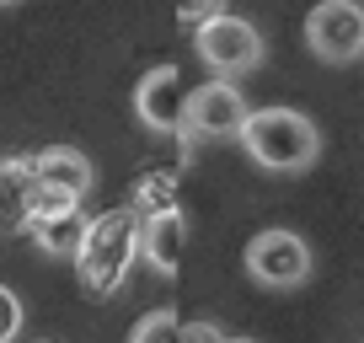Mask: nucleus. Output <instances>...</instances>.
<instances>
[{
  "label": "nucleus",
  "instance_id": "nucleus-16",
  "mask_svg": "<svg viewBox=\"0 0 364 343\" xmlns=\"http://www.w3.org/2000/svg\"><path fill=\"white\" fill-rule=\"evenodd\" d=\"M182 343H225L215 322H182Z\"/></svg>",
  "mask_w": 364,
  "mask_h": 343
},
{
  "label": "nucleus",
  "instance_id": "nucleus-1",
  "mask_svg": "<svg viewBox=\"0 0 364 343\" xmlns=\"http://www.w3.org/2000/svg\"><path fill=\"white\" fill-rule=\"evenodd\" d=\"M134 252H139V215L134 209H107V215L86 220V236H80V252H75L80 290L97 300L118 295L129 268H134Z\"/></svg>",
  "mask_w": 364,
  "mask_h": 343
},
{
  "label": "nucleus",
  "instance_id": "nucleus-7",
  "mask_svg": "<svg viewBox=\"0 0 364 343\" xmlns=\"http://www.w3.org/2000/svg\"><path fill=\"white\" fill-rule=\"evenodd\" d=\"M134 118L150 134H182V118H188V80L177 65H156L139 75L134 86Z\"/></svg>",
  "mask_w": 364,
  "mask_h": 343
},
{
  "label": "nucleus",
  "instance_id": "nucleus-2",
  "mask_svg": "<svg viewBox=\"0 0 364 343\" xmlns=\"http://www.w3.org/2000/svg\"><path fill=\"white\" fill-rule=\"evenodd\" d=\"M241 145L262 172H306L321 156V129L300 107H257L241 129Z\"/></svg>",
  "mask_w": 364,
  "mask_h": 343
},
{
  "label": "nucleus",
  "instance_id": "nucleus-3",
  "mask_svg": "<svg viewBox=\"0 0 364 343\" xmlns=\"http://www.w3.org/2000/svg\"><path fill=\"white\" fill-rule=\"evenodd\" d=\"M193 48H198V59L215 70V80L252 75V70L262 65V33L247 16H230V11L215 16V22H204V27H193Z\"/></svg>",
  "mask_w": 364,
  "mask_h": 343
},
{
  "label": "nucleus",
  "instance_id": "nucleus-8",
  "mask_svg": "<svg viewBox=\"0 0 364 343\" xmlns=\"http://www.w3.org/2000/svg\"><path fill=\"white\" fill-rule=\"evenodd\" d=\"M33 172H38V183H43V188L75 199V204L97 188V167H91L86 150H75V145H48V150H38V156H33Z\"/></svg>",
  "mask_w": 364,
  "mask_h": 343
},
{
  "label": "nucleus",
  "instance_id": "nucleus-9",
  "mask_svg": "<svg viewBox=\"0 0 364 343\" xmlns=\"http://www.w3.org/2000/svg\"><path fill=\"white\" fill-rule=\"evenodd\" d=\"M182 247H188V220H182V209L156 215V220H139V258H145L156 274H166V279L177 274Z\"/></svg>",
  "mask_w": 364,
  "mask_h": 343
},
{
  "label": "nucleus",
  "instance_id": "nucleus-6",
  "mask_svg": "<svg viewBox=\"0 0 364 343\" xmlns=\"http://www.w3.org/2000/svg\"><path fill=\"white\" fill-rule=\"evenodd\" d=\"M252 107L241 97V86L230 80H209L188 92V118H182V134L188 139H241Z\"/></svg>",
  "mask_w": 364,
  "mask_h": 343
},
{
  "label": "nucleus",
  "instance_id": "nucleus-12",
  "mask_svg": "<svg viewBox=\"0 0 364 343\" xmlns=\"http://www.w3.org/2000/svg\"><path fill=\"white\" fill-rule=\"evenodd\" d=\"M171 209H182V188L171 172H145L134 183V215L156 220V215H171Z\"/></svg>",
  "mask_w": 364,
  "mask_h": 343
},
{
  "label": "nucleus",
  "instance_id": "nucleus-5",
  "mask_svg": "<svg viewBox=\"0 0 364 343\" xmlns=\"http://www.w3.org/2000/svg\"><path fill=\"white\" fill-rule=\"evenodd\" d=\"M306 43L321 65H353L364 59V6L359 0H321L306 16Z\"/></svg>",
  "mask_w": 364,
  "mask_h": 343
},
{
  "label": "nucleus",
  "instance_id": "nucleus-17",
  "mask_svg": "<svg viewBox=\"0 0 364 343\" xmlns=\"http://www.w3.org/2000/svg\"><path fill=\"white\" fill-rule=\"evenodd\" d=\"M225 343H257V338H225Z\"/></svg>",
  "mask_w": 364,
  "mask_h": 343
},
{
  "label": "nucleus",
  "instance_id": "nucleus-13",
  "mask_svg": "<svg viewBox=\"0 0 364 343\" xmlns=\"http://www.w3.org/2000/svg\"><path fill=\"white\" fill-rule=\"evenodd\" d=\"M129 343H182V322L171 311H145L129 327Z\"/></svg>",
  "mask_w": 364,
  "mask_h": 343
},
{
  "label": "nucleus",
  "instance_id": "nucleus-11",
  "mask_svg": "<svg viewBox=\"0 0 364 343\" xmlns=\"http://www.w3.org/2000/svg\"><path fill=\"white\" fill-rule=\"evenodd\" d=\"M22 231L43 252H54V258H70V263H75L80 236H86V215H80V209H65V215H38V220H27Z\"/></svg>",
  "mask_w": 364,
  "mask_h": 343
},
{
  "label": "nucleus",
  "instance_id": "nucleus-18",
  "mask_svg": "<svg viewBox=\"0 0 364 343\" xmlns=\"http://www.w3.org/2000/svg\"><path fill=\"white\" fill-rule=\"evenodd\" d=\"M0 6H16V0H0Z\"/></svg>",
  "mask_w": 364,
  "mask_h": 343
},
{
  "label": "nucleus",
  "instance_id": "nucleus-14",
  "mask_svg": "<svg viewBox=\"0 0 364 343\" xmlns=\"http://www.w3.org/2000/svg\"><path fill=\"white\" fill-rule=\"evenodd\" d=\"M215 16H225V0H177V22L188 27H204Z\"/></svg>",
  "mask_w": 364,
  "mask_h": 343
},
{
  "label": "nucleus",
  "instance_id": "nucleus-15",
  "mask_svg": "<svg viewBox=\"0 0 364 343\" xmlns=\"http://www.w3.org/2000/svg\"><path fill=\"white\" fill-rule=\"evenodd\" d=\"M16 332H22V300H16V290L0 285V343H11Z\"/></svg>",
  "mask_w": 364,
  "mask_h": 343
},
{
  "label": "nucleus",
  "instance_id": "nucleus-4",
  "mask_svg": "<svg viewBox=\"0 0 364 343\" xmlns=\"http://www.w3.org/2000/svg\"><path fill=\"white\" fill-rule=\"evenodd\" d=\"M241 263H247L252 285H262V290H295V285H306V279H311V247L295 236V231L268 226V231H257V236L247 241Z\"/></svg>",
  "mask_w": 364,
  "mask_h": 343
},
{
  "label": "nucleus",
  "instance_id": "nucleus-10",
  "mask_svg": "<svg viewBox=\"0 0 364 343\" xmlns=\"http://www.w3.org/2000/svg\"><path fill=\"white\" fill-rule=\"evenodd\" d=\"M33 188H38L33 156H0V231H22L27 226Z\"/></svg>",
  "mask_w": 364,
  "mask_h": 343
}]
</instances>
